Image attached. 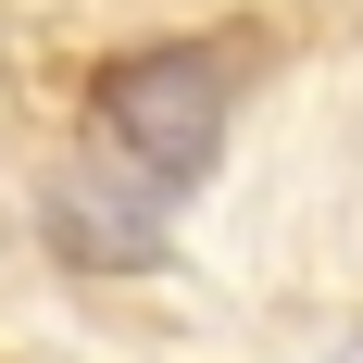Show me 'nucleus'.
Listing matches in <instances>:
<instances>
[{
    "label": "nucleus",
    "instance_id": "nucleus-1",
    "mask_svg": "<svg viewBox=\"0 0 363 363\" xmlns=\"http://www.w3.org/2000/svg\"><path fill=\"white\" fill-rule=\"evenodd\" d=\"M225 125H238V75H225V50H201V38L125 50V63H101V88H88L101 163L125 188H150V201H188V188L213 176Z\"/></svg>",
    "mask_w": 363,
    "mask_h": 363
},
{
    "label": "nucleus",
    "instance_id": "nucleus-2",
    "mask_svg": "<svg viewBox=\"0 0 363 363\" xmlns=\"http://www.w3.org/2000/svg\"><path fill=\"white\" fill-rule=\"evenodd\" d=\"M163 201H150V188H125V201H113V188H88V176H63L50 188V251H75V263H150L163 251Z\"/></svg>",
    "mask_w": 363,
    "mask_h": 363
}]
</instances>
